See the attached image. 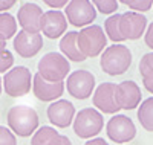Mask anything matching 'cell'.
I'll use <instances>...</instances> for the list:
<instances>
[{"label": "cell", "mask_w": 153, "mask_h": 145, "mask_svg": "<svg viewBox=\"0 0 153 145\" xmlns=\"http://www.w3.org/2000/svg\"><path fill=\"white\" fill-rule=\"evenodd\" d=\"M147 29V18L143 14L127 11L123 14H113L104 21V32L115 44L126 40H138Z\"/></svg>", "instance_id": "1"}, {"label": "cell", "mask_w": 153, "mask_h": 145, "mask_svg": "<svg viewBox=\"0 0 153 145\" xmlns=\"http://www.w3.org/2000/svg\"><path fill=\"white\" fill-rule=\"evenodd\" d=\"M6 121L9 130L20 138H29L38 130V115L35 109L25 104L11 107L6 115Z\"/></svg>", "instance_id": "2"}, {"label": "cell", "mask_w": 153, "mask_h": 145, "mask_svg": "<svg viewBox=\"0 0 153 145\" xmlns=\"http://www.w3.org/2000/svg\"><path fill=\"white\" fill-rule=\"evenodd\" d=\"M132 64V52L124 44H112L104 49L100 58V66L104 73L118 76L129 70Z\"/></svg>", "instance_id": "3"}, {"label": "cell", "mask_w": 153, "mask_h": 145, "mask_svg": "<svg viewBox=\"0 0 153 145\" xmlns=\"http://www.w3.org/2000/svg\"><path fill=\"white\" fill-rule=\"evenodd\" d=\"M76 44L84 58H95L101 55L107 47V37L104 29L98 24L83 28L76 35Z\"/></svg>", "instance_id": "4"}, {"label": "cell", "mask_w": 153, "mask_h": 145, "mask_svg": "<svg viewBox=\"0 0 153 145\" xmlns=\"http://www.w3.org/2000/svg\"><path fill=\"white\" fill-rule=\"evenodd\" d=\"M37 73L43 80L49 83H60L65 81V78L69 76L71 64L69 61L58 52H48L37 64Z\"/></svg>", "instance_id": "5"}, {"label": "cell", "mask_w": 153, "mask_h": 145, "mask_svg": "<svg viewBox=\"0 0 153 145\" xmlns=\"http://www.w3.org/2000/svg\"><path fill=\"white\" fill-rule=\"evenodd\" d=\"M74 133L81 138V139H94L104 127V119L97 109L94 107H86L75 113L74 118Z\"/></svg>", "instance_id": "6"}, {"label": "cell", "mask_w": 153, "mask_h": 145, "mask_svg": "<svg viewBox=\"0 0 153 145\" xmlns=\"http://www.w3.org/2000/svg\"><path fill=\"white\" fill-rule=\"evenodd\" d=\"M32 76L34 75L26 66H16V67L9 69L2 80L6 95L12 98H20L28 95L32 87Z\"/></svg>", "instance_id": "7"}, {"label": "cell", "mask_w": 153, "mask_h": 145, "mask_svg": "<svg viewBox=\"0 0 153 145\" xmlns=\"http://www.w3.org/2000/svg\"><path fill=\"white\" fill-rule=\"evenodd\" d=\"M65 89H68V93L75 99H87L95 90V76L86 69L74 70L65 81Z\"/></svg>", "instance_id": "8"}, {"label": "cell", "mask_w": 153, "mask_h": 145, "mask_svg": "<svg viewBox=\"0 0 153 145\" xmlns=\"http://www.w3.org/2000/svg\"><path fill=\"white\" fill-rule=\"evenodd\" d=\"M65 17L75 28H86L95 21L97 9L89 0H72L65 8Z\"/></svg>", "instance_id": "9"}, {"label": "cell", "mask_w": 153, "mask_h": 145, "mask_svg": "<svg viewBox=\"0 0 153 145\" xmlns=\"http://www.w3.org/2000/svg\"><path fill=\"white\" fill-rule=\"evenodd\" d=\"M106 135L115 144H127L136 136L135 122L126 115H113L106 124Z\"/></svg>", "instance_id": "10"}, {"label": "cell", "mask_w": 153, "mask_h": 145, "mask_svg": "<svg viewBox=\"0 0 153 145\" xmlns=\"http://www.w3.org/2000/svg\"><path fill=\"white\" fill-rule=\"evenodd\" d=\"M141 89L135 81H123L115 84V101L120 110H133L141 104Z\"/></svg>", "instance_id": "11"}, {"label": "cell", "mask_w": 153, "mask_h": 145, "mask_svg": "<svg viewBox=\"0 0 153 145\" xmlns=\"http://www.w3.org/2000/svg\"><path fill=\"white\" fill-rule=\"evenodd\" d=\"M48 119L57 128H68L75 118V107L68 99H57L49 104L46 110Z\"/></svg>", "instance_id": "12"}, {"label": "cell", "mask_w": 153, "mask_h": 145, "mask_svg": "<svg viewBox=\"0 0 153 145\" xmlns=\"http://www.w3.org/2000/svg\"><path fill=\"white\" fill-rule=\"evenodd\" d=\"M66 31H68V20L65 17V12L52 9L43 12L40 32H43L45 37L51 38V40H57V38H61L65 35Z\"/></svg>", "instance_id": "13"}, {"label": "cell", "mask_w": 153, "mask_h": 145, "mask_svg": "<svg viewBox=\"0 0 153 145\" xmlns=\"http://www.w3.org/2000/svg\"><path fill=\"white\" fill-rule=\"evenodd\" d=\"M42 17H43V9L37 3L25 2L19 8L16 20H19V24L22 26V31L32 32V34H40Z\"/></svg>", "instance_id": "14"}, {"label": "cell", "mask_w": 153, "mask_h": 145, "mask_svg": "<svg viewBox=\"0 0 153 145\" xmlns=\"http://www.w3.org/2000/svg\"><path fill=\"white\" fill-rule=\"evenodd\" d=\"M14 50L22 58H32L35 57L43 47V37L42 34H32L19 31L12 41Z\"/></svg>", "instance_id": "15"}, {"label": "cell", "mask_w": 153, "mask_h": 145, "mask_svg": "<svg viewBox=\"0 0 153 145\" xmlns=\"http://www.w3.org/2000/svg\"><path fill=\"white\" fill-rule=\"evenodd\" d=\"M94 107L98 109V112L103 115H118L120 109L115 101V84L113 83H103L100 84L94 95H92Z\"/></svg>", "instance_id": "16"}, {"label": "cell", "mask_w": 153, "mask_h": 145, "mask_svg": "<svg viewBox=\"0 0 153 145\" xmlns=\"http://www.w3.org/2000/svg\"><path fill=\"white\" fill-rule=\"evenodd\" d=\"M32 92L37 99H40L43 102H54L60 99V96L65 92V81L49 83L43 80L38 73H35L32 76Z\"/></svg>", "instance_id": "17"}, {"label": "cell", "mask_w": 153, "mask_h": 145, "mask_svg": "<svg viewBox=\"0 0 153 145\" xmlns=\"http://www.w3.org/2000/svg\"><path fill=\"white\" fill-rule=\"evenodd\" d=\"M31 145H72L71 139L65 135L58 133L54 127H38V130L32 135Z\"/></svg>", "instance_id": "18"}, {"label": "cell", "mask_w": 153, "mask_h": 145, "mask_svg": "<svg viewBox=\"0 0 153 145\" xmlns=\"http://www.w3.org/2000/svg\"><path fill=\"white\" fill-rule=\"evenodd\" d=\"M76 35L78 32H66L60 38V50H61V55L65 57L68 61H75V63H80V61H84V55L80 52L78 49V44H76Z\"/></svg>", "instance_id": "19"}, {"label": "cell", "mask_w": 153, "mask_h": 145, "mask_svg": "<svg viewBox=\"0 0 153 145\" xmlns=\"http://www.w3.org/2000/svg\"><path fill=\"white\" fill-rule=\"evenodd\" d=\"M139 75H141L144 89L153 93V52L143 55L139 61Z\"/></svg>", "instance_id": "20"}, {"label": "cell", "mask_w": 153, "mask_h": 145, "mask_svg": "<svg viewBox=\"0 0 153 145\" xmlns=\"http://www.w3.org/2000/svg\"><path fill=\"white\" fill-rule=\"evenodd\" d=\"M138 121L141 124V127L150 133H153V96L144 99L138 107L136 112Z\"/></svg>", "instance_id": "21"}, {"label": "cell", "mask_w": 153, "mask_h": 145, "mask_svg": "<svg viewBox=\"0 0 153 145\" xmlns=\"http://www.w3.org/2000/svg\"><path fill=\"white\" fill-rule=\"evenodd\" d=\"M17 34V21L16 17L9 12H0V40L8 41L14 38Z\"/></svg>", "instance_id": "22"}, {"label": "cell", "mask_w": 153, "mask_h": 145, "mask_svg": "<svg viewBox=\"0 0 153 145\" xmlns=\"http://www.w3.org/2000/svg\"><path fill=\"white\" fill-rule=\"evenodd\" d=\"M92 5L95 6L97 11L101 12V14L110 17L117 12V9L120 6V2H117V0H95V2H92Z\"/></svg>", "instance_id": "23"}, {"label": "cell", "mask_w": 153, "mask_h": 145, "mask_svg": "<svg viewBox=\"0 0 153 145\" xmlns=\"http://www.w3.org/2000/svg\"><path fill=\"white\" fill-rule=\"evenodd\" d=\"M121 3L126 5L127 8H130L133 12H138V14H141V12H147L153 6L152 0H123Z\"/></svg>", "instance_id": "24"}, {"label": "cell", "mask_w": 153, "mask_h": 145, "mask_svg": "<svg viewBox=\"0 0 153 145\" xmlns=\"http://www.w3.org/2000/svg\"><path fill=\"white\" fill-rule=\"evenodd\" d=\"M0 145H17L16 135L5 125H0Z\"/></svg>", "instance_id": "25"}, {"label": "cell", "mask_w": 153, "mask_h": 145, "mask_svg": "<svg viewBox=\"0 0 153 145\" xmlns=\"http://www.w3.org/2000/svg\"><path fill=\"white\" fill-rule=\"evenodd\" d=\"M12 64H14V57H12L11 52L8 49L0 52V73L12 69Z\"/></svg>", "instance_id": "26"}, {"label": "cell", "mask_w": 153, "mask_h": 145, "mask_svg": "<svg viewBox=\"0 0 153 145\" xmlns=\"http://www.w3.org/2000/svg\"><path fill=\"white\" fill-rule=\"evenodd\" d=\"M144 41H146L147 47H150L153 50V21L147 26V29L144 32Z\"/></svg>", "instance_id": "27"}, {"label": "cell", "mask_w": 153, "mask_h": 145, "mask_svg": "<svg viewBox=\"0 0 153 145\" xmlns=\"http://www.w3.org/2000/svg\"><path fill=\"white\" fill-rule=\"evenodd\" d=\"M45 5L52 8V11H58L60 8H66L68 0H45Z\"/></svg>", "instance_id": "28"}, {"label": "cell", "mask_w": 153, "mask_h": 145, "mask_svg": "<svg viewBox=\"0 0 153 145\" xmlns=\"http://www.w3.org/2000/svg\"><path fill=\"white\" fill-rule=\"evenodd\" d=\"M16 5L14 0H0V12H6L9 8Z\"/></svg>", "instance_id": "29"}, {"label": "cell", "mask_w": 153, "mask_h": 145, "mask_svg": "<svg viewBox=\"0 0 153 145\" xmlns=\"http://www.w3.org/2000/svg\"><path fill=\"white\" fill-rule=\"evenodd\" d=\"M83 145H109L103 138H94V139H89L86 144H83Z\"/></svg>", "instance_id": "30"}, {"label": "cell", "mask_w": 153, "mask_h": 145, "mask_svg": "<svg viewBox=\"0 0 153 145\" xmlns=\"http://www.w3.org/2000/svg\"><path fill=\"white\" fill-rule=\"evenodd\" d=\"M5 49H6V41L0 40V52H2V50H5Z\"/></svg>", "instance_id": "31"}, {"label": "cell", "mask_w": 153, "mask_h": 145, "mask_svg": "<svg viewBox=\"0 0 153 145\" xmlns=\"http://www.w3.org/2000/svg\"><path fill=\"white\" fill-rule=\"evenodd\" d=\"M0 93H2V78H0Z\"/></svg>", "instance_id": "32"}]
</instances>
